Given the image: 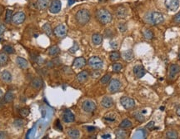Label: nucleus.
Returning a JSON list of instances; mask_svg holds the SVG:
<instances>
[{
	"label": "nucleus",
	"mask_w": 180,
	"mask_h": 139,
	"mask_svg": "<svg viewBox=\"0 0 180 139\" xmlns=\"http://www.w3.org/2000/svg\"><path fill=\"white\" fill-rule=\"evenodd\" d=\"M96 18L99 20V22L102 24L110 23L113 20V16H112L111 13L104 8L99 9L96 12Z\"/></svg>",
	"instance_id": "f257e3e1"
},
{
	"label": "nucleus",
	"mask_w": 180,
	"mask_h": 139,
	"mask_svg": "<svg viewBox=\"0 0 180 139\" xmlns=\"http://www.w3.org/2000/svg\"><path fill=\"white\" fill-rule=\"evenodd\" d=\"M90 13L87 9H80L75 14V19H76L77 23L80 24L82 26L86 25L90 20Z\"/></svg>",
	"instance_id": "f03ea898"
},
{
	"label": "nucleus",
	"mask_w": 180,
	"mask_h": 139,
	"mask_svg": "<svg viewBox=\"0 0 180 139\" xmlns=\"http://www.w3.org/2000/svg\"><path fill=\"white\" fill-rule=\"evenodd\" d=\"M88 65L93 69H101L104 67V62L99 57H91L88 61Z\"/></svg>",
	"instance_id": "7ed1b4c3"
},
{
	"label": "nucleus",
	"mask_w": 180,
	"mask_h": 139,
	"mask_svg": "<svg viewBox=\"0 0 180 139\" xmlns=\"http://www.w3.org/2000/svg\"><path fill=\"white\" fill-rule=\"evenodd\" d=\"M49 12L51 13L57 14L61 11L62 3L60 0H52L49 5Z\"/></svg>",
	"instance_id": "20e7f679"
},
{
	"label": "nucleus",
	"mask_w": 180,
	"mask_h": 139,
	"mask_svg": "<svg viewBox=\"0 0 180 139\" xmlns=\"http://www.w3.org/2000/svg\"><path fill=\"white\" fill-rule=\"evenodd\" d=\"M26 19V15L25 13L23 12H17L16 13H14L13 15L12 18V23L15 25H19V24H22V23L25 21Z\"/></svg>",
	"instance_id": "39448f33"
},
{
	"label": "nucleus",
	"mask_w": 180,
	"mask_h": 139,
	"mask_svg": "<svg viewBox=\"0 0 180 139\" xmlns=\"http://www.w3.org/2000/svg\"><path fill=\"white\" fill-rule=\"evenodd\" d=\"M150 20H151V23L154 24V25H158L160 23H164V15L162 14L161 13H158V12H153L151 14L150 17Z\"/></svg>",
	"instance_id": "423d86ee"
},
{
	"label": "nucleus",
	"mask_w": 180,
	"mask_h": 139,
	"mask_svg": "<svg viewBox=\"0 0 180 139\" xmlns=\"http://www.w3.org/2000/svg\"><path fill=\"white\" fill-rule=\"evenodd\" d=\"M68 33V28L64 24H60L57 26L54 30V35L58 38H64Z\"/></svg>",
	"instance_id": "0eeeda50"
},
{
	"label": "nucleus",
	"mask_w": 180,
	"mask_h": 139,
	"mask_svg": "<svg viewBox=\"0 0 180 139\" xmlns=\"http://www.w3.org/2000/svg\"><path fill=\"white\" fill-rule=\"evenodd\" d=\"M120 103L127 110L132 109L135 106V102H134V99L131 98H128V97H123V98H121Z\"/></svg>",
	"instance_id": "6e6552de"
},
{
	"label": "nucleus",
	"mask_w": 180,
	"mask_h": 139,
	"mask_svg": "<svg viewBox=\"0 0 180 139\" xmlns=\"http://www.w3.org/2000/svg\"><path fill=\"white\" fill-rule=\"evenodd\" d=\"M121 83L118 79H112L108 84V91L110 93H116L120 90Z\"/></svg>",
	"instance_id": "1a4fd4ad"
},
{
	"label": "nucleus",
	"mask_w": 180,
	"mask_h": 139,
	"mask_svg": "<svg viewBox=\"0 0 180 139\" xmlns=\"http://www.w3.org/2000/svg\"><path fill=\"white\" fill-rule=\"evenodd\" d=\"M82 108L84 109V111L86 113H93L96 110V104L95 102L92 100H86L83 102Z\"/></svg>",
	"instance_id": "9d476101"
},
{
	"label": "nucleus",
	"mask_w": 180,
	"mask_h": 139,
	"mask_svg": "<svg viewBox=\"0 0 180 139\" xmlns=\"http://www.w3.org/2000/svg\"><path fill=\"white\" fill-rule=\"evenodd\" d=\"M164 4L169 11H176L179 7V0H165Z\"/></svg>",
	"instance_id": "9b49d317"
},
{
	"label": "nucleus",
	"mask_w": 180,
	"mask_h": 139,
	"mask_svg": "<svg viewBox=\"0 0 180 139\" xmlns=\"http://www.w3.org/2000/svg\"><path fill=\"white\" fill-rule=\"evenodd\" d=\"M63 120L67 123H73L75 120V116L70 110H65L63 113Z\"/></svg>",
	"instance_id": "f8f14e48"
},
{
	"label": "nucleus",
	"mask_w": 180,
	"mask_h": 139,
	"mask_svg": "<svg viewBox=\"0 0 180 139\" xmlns=\"http://www.w3.org/2000/svg\"><path fill=\"white\" fill-rule=\"evenodd\" d=\"M146 71L144 68L141 66V65H137L134 68V74L136 78H141L143 76L145 75Z\"/></svg>",
	"instance_id": "ddd939ff"
},
{
	"label": "nucleus",
	"mask_w": 180,
	"mask_h": 139,
	"mask_svg": "<svg viewBox=\"0 0 180 139\" xmlns=\"http://www.w3.org/2000/svg\"><path fill=\"white\" fill-rule=\"evenodd\" d=\"M52 0H37L36 6L39 10H45L48 8H49Z\"/></svg>",
	"instance_id": "4468645a"
},
{
	"label": "nucleus",
	"mask_w": 180,
	"mask_h": 139,
	"mask_svg": "<svg viewBox=\"0 0 180 139\" xmlns=\"http://www.w3.org/2000/svg\"><path fill=\"white\" fill-rule=\"evenodd\" d=\"M180 72V66L178 64H173L170 66L169 68V78H174L177 74Z\"/></svg>",
	"instance_id": "2eb2a0df"
},
{
	"label": "nucleus",
	"mask_w": 180,
	"mask_h": 139,
	"mask_svg": "<svg viewBox=\"0 0 180 139\" xmlns=\"http://www.w3.org/2000/svg\"><path fill=\"white\" fill-rule=\"evenodd\" d=\"M116 15L119 19H125L128 15V9L124 6H119L116 10Z\"/></svg>",
	"instance_id": "dca6fc26"
},
{
	"label": "nucleus",
	"mask_w": 180,
	"mask_h": 139,
	"mask_svg": "<svg viewBox=\"0 0 180 139\" xmlns=\"http://www.w3.org/2000/svg\"><path fill=\"white\" fill-rule=\"evenodd\" d=\"M101 105L105 108H110L114 105V100L110 97H104L102 101H101Z\"/></svg>",
	"instance_id": "f3484780"
},
{
	"label": "nucleus",
	"mask_w": 180,
	"mask_h": 139,
	"mask_svg": "<svg viewBox=\"0 0 180 139\" xmlns=\"http://www.w3.org/2000/svg\"><path fill=\"white\" fill-rule=\"evenodd\" d=\"M86 65V60L83 57H79V58H76L74 61H73V66L76 68H82Z\"/></svg>",
	"instance_id": "a211bd4d"
},
{
	"label": "nucleus",
	"mask_w": 180,
	"mask_h": 139,
	"mask_svg": "<svg viewBox=\"0 0 180 139\" xmlns=\"http://www.w3.org/2000/svg\"><path fill=\"white\" fill-rule=\"evenodd\" d=\"M122 57L127 62H130L134 59V53L132 49H128V50H125L122 53Z\"/></svg>",
	"instance_id": "6ab92c4d"
},
{
	"label": "nucleus",
	"mask_w": 180,
	"mask_h": 139,
	"mask_svg": "<svg viewBox=\"0 0 180 139\" xmlns=\"http://www.w3.org/2000/svg\"><path fill=\"white\" fill-rule=\"evenodd\" d=\"M16 64L19 66V68L22 69H25L28 67V62L25 58H23L22 57H17L16 58Z\"/></svg>",
	"instance_id": "aec40b11"
},
{
	"label": "nucleus",
	"mask_w": 180,
	"mask_h": 139,
	"mask_svg": "<svg viewBox=\"0 0 180 139\" xmlns=\"http://www.w3.org/2000/svg\"><path fill=\"white\" fill-rule=\"evenodd\" d=\"M88 78V72L87 71H83L79 72L76 77L77 81L78 82V83H83L86 82Z\"/></svg>",
	"instance_id": "412c9836"
},
{
	"label": "nucleus",
	"mask_w": 180,
	"mask_h": 139,
	"mask_svg": "<svg viewBox=\"0 0 180 139\" xmlns=\"http://www.w3.org/2000/svg\"><path fill=\"white\" fill-rule=\"evenodd\" d=\"M92 42L94 45H99L103 42V36L99 34H93Z\"/></svg>",
	"instance_id": "4be33fe9"
},
{
	"label": "nucleus",
	"mask_w": 180,
	"mask_h": 139,
	"mask_svg": "<svg viewBox=\"0 0 180 139\" xmlns=\"http://www.w3.org/2000/svg\"><path fill=\"white\" fill-rule=\"evenodd\" d=\"M31 86L36 88V89H40L43 86L42 79L40 78H34L31 83Z\"/></svg>",
	"instance_id": "5701e85b"
},
{
	"label": "nucleus",
	"mask_w": 180,
	"mask_h": 139,
	"mask_svg": "<svg viewBox=\"0 0 180 139\" xmlns=\"http://www.w3.org/2000/svg\"><path fill=\"white\" fill-rule=\"evenodd\" d=\"M1 79L4 83H10L12 81V74L8 71H4L1 73Z\"/></svg>",
	"instance_id": "b1692460"
},
{
	"label": "nucleus",
	"mask_w": 180,
	"mask_h": 139,
	"mask_svg": "<svg viewBox=\"0 0 180 139\" xmlns=\"http://www.w3.org/2000/svg\"><path fill=\"white\" fill-rule=\"evenodd\" d=\"M68 135L70 138L77 139L80 137V132L78 129H69L68 131Z\"/></svg>",
	"instance_id": "393cba45"
},
{
	"label": "nucleus",
	"mask_w": 180,
	"mask_h": 139,
	"mask_svg": "<svg viewBox=\"0 0 180 139\" xmlns=\"http://www.w3.org/2000/svg\"><path fill=\"white\" fill-rule=\"evenodd\" d=\"M43 30L44 31V33L48 35V36H52L53 34H54V31L52 29V28H51V25H50L49 23H44L43 25Z\"/></svg>",
	"instance_id": "a878e982"
},
{
	"label": "nucleus",
	"mask_w": 180,
	"mask_h": 139,
	"mask_svg": "<svg viewBox=\"0 0 180 139\" xmlns=\"http://www.w3.org/2000/svg\"><path fill=\"white\" fill-rule=\"evenodd\" d=\"M4 102H12L14 99V94L11 91H8L6 93L5 96H4Z\"/></svg>",
	"instance_id": "bb28decb"
},
{
	"label": "nucleus",
	"mask_w": 180,
	"mask_h": 139,
	"mask_svg": "<svg viewBox=\"0 0 180 139\" xmlns=\"http://www.w3.org/2000/svg\"><path fill=\"white\" fill-rule=\"evenodd\" d=\"M131 127H132V123L131 121L128 119H124L119 124V128H122V129H128V128H130Z\"/></svg>",
	"instance_id": "cd10ccee"
},
{
	"label": "nucleus",
	"mask_w": 180,
	"mask_h": 139,
	"mask_svg": "<svg viewBox=\"0 0 180 139\" xmlns=\"http://www.w3.org/2000/svg\"><path fill=\"white\" fill-rule=\"evenodd\" d=\"M8 57L6 53H0V66H4L8 64Z\"/></svg>",
	"instance_id": "c85d7f7f"
},
{
	"label": "nucleus",
	"mask_w": 180,
	"mask_h": 139,
	"mask_svg": "<svg viewBox=\"0 0 180 139\" xmlns=\"http://www.w3.org/2000/svg\"><path fill=\"white\" fill-rule=\"evenodd\" d=\"M59 51L60 49L58 46H52L49 49V54L50 56H56L58 53H59Z\"/></svg>",
	"instance_id": "c756f323"
},
{
	"label": "nucleus",
	"mask_w": 180,
	"mask_h": 139,
	"mask_svg": "<svg viewBox=\"0 0 180 139\" xmlns=\"http://www.w3.org/2000/svg\"><path fill=\"white\" fill-rule=\"evenodd\" d=\"M120 57H121V54L119 53V52H117V51H114V52H112L110 53V55H109V58H110V60L113 61V62H115V61H118L120 58Z\"/></svg>",
	"instance_id": "7c9ffc66"
},
{
	"label": "nucleus",
	"mask_w": 180,
	"mask_h": 139,
	"mask_svg": "<svg viewBox=\"0 0 180 139\" xmlns=\"http://www.w3.org/2000/svg\"><path fill=\"white\" fill-rule=\"evenodd\" d=\"M166 137L169 139H177L179 138V135H178L177 132H175L174 130H170V131L167 132Z\"/></svg>",
	"instance_id": "2f4dec72"
},
{
	"label": "nucleus",
	"mask_w": 180,
	"mask_h": 139,
	"mask_svg": "<svg viewBox=\"0 0 180 139\" xmlns=\"http://www.w3.org/2000/svg\"><path fill=\"white\" fill-rule=\"evenodd\" d=\"M13 11L10 9H8L6 11V15H5V22L7 23H9L12 22V18H13Z\"/></svg>",
	"instance_id": "473e14b6"
},
{
	"label": "nucleus",
	"mask_w": 180,
	"mask_h": 139,
	"mask_svg": "<svg viewBox=\"0 0 180 139\" xmlns=\"http://www.w3.org/2000/svg\"><path fill=\"white\" fill-rule=\"evenodd\" d=\"M116 137H117V138H126L127 134L125 132L122 130V128L121 129H119V130H116Z\"/></svg>",
	"instance_id": "72a5a7b5"
},
{
	"label": "nucleus",
	"mask_w": 180,
	"mask_h": 139,
	"mask_svg": "<svg viewBox=\"0 0 180 139\" xmlns=\"http://www.w3.org/2000/svg\"><path fill=\"white\" fill-rule=\"evenodd\" d=\"M143 37L146 38V39H148V40H150V39H152L153 38V33L151 32V30L149 29H145V30L143 31Z\"/></svg>",
	"instance_id": "f704fd0d"
},
{
	"label": "nucleus",
	"mask_w": 180,
	"mask_h": 139,
	"mask_svg": "<svg viewBox=\"0 0 180 139\" xmlns=\"http://www.w3.org/2000/svg\"><path fill=\"white\" fill-rule=\"evenodd\" d=\"M23 125H24V121L23 119H16L14 122H13V126L17 128H23Z\"/></svg>",
	"instance_id": "c9c22d12"
},
{
	"label": "nucleus",
	"mask_w": 180,
	"mask_h": 139,
	"mask_svg": "<svg viewBox=\"0 0 180 139\" xmlns=\"http://www.w3.org/2000/svg\"><path fill=\"white\" fill-rule=\"evenodd\" d=\"M123 68V65L120 63H114L113 64V71L115 72H119V71H121Z\"/></svg>",
	"instance_id": "e433bc0d"
},
{
	"label": "nucleus",
	"mask_w": 180,
	"mask_h": 139,
	"mask_svg": "<svg viewBox=\"0 0 180 139\" xmlns=\"http://www.w3.org/2000/svg\"><path fill=\"white\" fill-rule=\"evenodd\" d=\"M4 52L6 53H8V54H13V53H15V50L10 45H6L4 47Z\"/></svg>",
	"instance_id": "4c0bfd02"
},
{
	"label": "nucleus",
	"mask_w": 180,
	"mask_h": 139,
	"mask_svg": "<svg viewBox=\"0 0 180 139\" xmlns=\"http://www.w3.org/2000/svg\"><path fill=\"white\" fill-rule=\"evenodd\" d=\"M134 117L137 119V120L139 122V123H143L145 121V118H144V116L141 113H134Z\"/></svg>",
	"instance_id": "58836bf2"
},
{
	"label": "nucleus",
	"mask_w": 180,
	"mask_h": 139,
	"mask_svg": "<svg viewBox=\"0 0 180 139\" xmlns=\"http://www.w3.org/2000/svg\"><path fill=\"white\" fill-rule=\"evenodd\" d=\"M110 79H111V75L110 74H106V75H104L101 80H100V82L102 84H107L109 81H110Z\"/></svg>",
	"instance_id": "ea45409f"
},
{
	"label": "nucleus",
	"mask_w": 180,
	"mask_h": 139,
	"mask_svg": "<svg viewBox=\"0 0 180 139\" xmlns=\"http://www.w3.org/2000/svg\"><path fill=\"white\" fill-rule=\"evenodd\" d=\"M30 113V111H29V109L26 108H23L20 109V111H19V113H20V115L23 117H26Z\"/></svg>",
	"instance_id": "a19ab883"
},
{
	"label": "nucleus",
	"mask_w": 180,
	"mask_h": 139,
	"mask_svg": "<svg viewBox=\"0 0 180 139\" xmlns=\"http://www.w3.org/2000/svg\"><path fill=\"white\" fill-rule=\"evenodd\" d=\"M78 49H79V47H78V44L77 43H73V46L71 48V49H69V52L72 53H74L76 51H78Z\"/></svg>",
	"instance_id": "79ce46f5"
},
{
	"label": "nucleus",
	"mask_w": 180,
	"mask_h": 139,
	"mask_svg": "<svg viewBox=\"0 0 180 139\" xmlns=\"http://www.w3.org/2000/svg\"><path fill=\"white\" fill-rule=\"evenodd\" d=\"M119 29L120 32L124 33L127 30V26L125 23H119Z\"/></svg>",
	"instance_id": "37998d69"
},
{
	"label": "nucleus",
	"mask_w": 180,
	"mask_h": 139,
	"mask_svg": "<svg viewBox=\"0 0 180 139\" xmlns=\"http://www.w3.org/2000/svg\"><path fill=\"white\" fill-rule=\"evenodd\" d=\"M155 127V123L153 122V121H151L149 122V123L147 124V126H146V128H148L149 130H153V128Z\"/></svg>",
	"instance_id": "c03bdc74"
},
{
	"label": "nucleus",
	"mask_w": 180,
	"mask_h": 139,
	"mask_svg": "<svg viewBox=\"0 0 180 139\" xmlns=\"http://www.w3.org/2000/svg\"><path fill=\"white\" fill-rule=\"evenodd\" d=\"M173 20H174V22L177 23H180V12H179L178 13H177L176 15L174 16V18H173Z\"/></svg>",
	"instance_id": "a18cd8bd"
},
{
	"label": "nucleus",
	"mask_w": 180,
	"mask_h": 139,
	"mask_svg": "<svg viewBox=\"0 0 180 139\" xmlns=\"http://www.w3.org/2000/svg\"><path fill=\"white\" fill-rule=\"evenodd\" d=\"M6 31V27L3 23H0V35L3 34Z\"/></svg>",
	"instance_id": "49530a36"
},
{
	"label": "nucleus",
	"mask_w": 180,
	"mask_h": 139,
	"mask_svg": "<svg viewBox=\"0 0 180 139\" xmlns=\"http://www.w3.org/2000/svg\"><path fill=\"white\" fill-rule=\"evenodd\" d=\"M8 137V134L4 131H0V139H4V138H7Z\"/></svg>",
	"instance_id": "de8ad7c7"
},
{
	"label": "nucleus",
	"mask_w": 180,
	"mask_h": 139,
	"mask_svg": "<svg viewBox=\"0 0 180 139\" xmlns=\"http://www.w3.org/2000/svg\"><path fill=\"white\" fill-rule=\"evenodd\" d=\"M110 44H111V47L113 49H117V48H118V44H117L116 42H111Z\"/></svg>",
	"instance_id": "09e8293b"
},
{
	"label": "nucleus",
	"mask_w": 180,
	"mask_h": 139,
	"mask_svg": "<svg viewBox=\"0 0 180 139\" xmlns=\"http://www.w3.org/2000/svg\"><path fill=\"white\" fill-rule=\"evenodd\" d=\"M87 130H88V132H93L95 130V128H93V127H88V128H87Z\"/></svg>",
	"instance_id": "8fccbe9b"
},
{
	"label": "nucleus",
	"mask_w": 180,
	"mask_h": 139,
	"mask_svg": "<svg viewBox=\"0 0 180 139\" xmlns=\"http://www.w3.org/2000/svg\"><path fill=\"white\" fill-rule=\"evenodd\" d=\"M111 138V136L109 135V134H106V135L102 136V138Z\"/></svg>",
	"instance_id": "3c124183"
},
{
	"label": "nucleus",
	"mask_w": 180,
	"mask_h": 139,
	"mask_svg": "<svg viewBox=\"0 0 180 139\" xmlns=\"http://www.w3.org/2000/svg\"><path fill=\"white\" fill-rule=\"evenodd\" d=\"M4 7L2 6V5H0V16L2 15V13H3V12H4Z\"/></svg>",
	"instance_id": "603ef678"
},
{
	"label": "nucleus",
	"mask_w": 180,
	"mask_h": 139,
	"mask_svg": "<svg viewBox=\"0 0 180 139\" xmlns=\"http://www.w3.org/2000/svg\"><path fill=\"white\" fill-rule=\"evenodd\" d=\"M176 113H177V115H178V116L180 117V107H179V108H177Z\"/></svg>",
	"instance_id": "864d4df0"
},
{
	"label": "nucleus",
	"mask_w": 180,
	"mask_h": 139,
	"mask_svg": "<svg viewBox=\"0 0 180 139\" xmlns=\"http://www.w3.org/2000/svg\"><path fill=\"white\" fill-rule=\"evenodd\" d=\"M3 97V91L0 89V98Z\"/></svg>",
	"instance_id": "5fc2aeb1"
},
{
	"label": "nucleus",
	"mask_w": 180,
	"mask_h": 139,
	"mask_svg": "<svg viewBox=\"0 0 180 139\" xmlns=\"http://www.w3.org/2000/svg\"><path fill=\"white\" fill-rule=\"evenodd\" d=\"M104 1H106V0H99V2H101V3H103Z\"/></svg>",
	"instance_id": "6e6d98bb"
},
{
	"label": "nucleus",
	"mask_w": 180,
	"mask_h": 139,
	"mask_svg": "<svg viewBox=\"0 0 180 139\" xmlns=\"http://www.w3.org/2000/svg\"><path fill=\"white\" fill-rule=\"evenodd\" d=\"M179 59H180V52H179Z\"/></svg>",
	"instance_id": "4d7b16f0"
}]
</instances>
